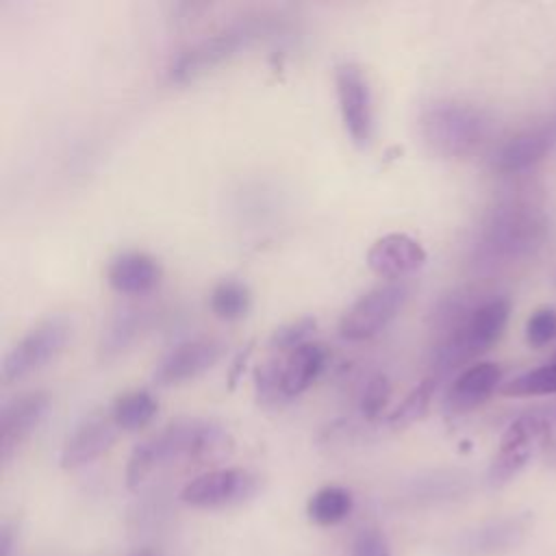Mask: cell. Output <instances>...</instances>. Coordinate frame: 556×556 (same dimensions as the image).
Returning a JSON list of instances; mask_svg holds the SVG:
<instances>
[{"label": "cell", "instance_id": "obj_5", "mask_svg": "<svg viewBox=\"0 0 556 556\" xmlns=\"http://www.w3.org/2000/svg\"><path fill=\"white\" fill-rule=\"evenodd\" d=\"M72 337V321L63 315H52L35 324L17 343L4 354L2 361V382H20L43 367H48L67 345Z\"/></svg>", "mask_w": 556, "mask_h": 556}, {"label": "cell", "instance_id": "obj_4", "mask_svg": "<svg viewBox=\"0 0 556 556\" xmlns=\"http://www.w3.org/2000/svg\"><path fill=\"white\" fill-rule=\"evenodd\" d=\"M419 135L441 159H467L484 148L493 135L491 115L463 100H434L419 113Z\"/></svg>", "mask_w": 556, "mask_h": 556}, {"label": "cell", "instance_id": "obj_17", "mask_svg": "<svg viewBox=\"0 0 556 556\" xmlns=\"http://www.w3.org/2000/svg\"><path fill=\"white\" fill-rule=\"evenodd\" d=\"M328 363V348L319 341H308L287 354L282 361V391L285 397L302 395L324 371Z\"/></svg>", "mask_w": 556, "mask_h": 556}, {"label": "cell", "instance_id": "obj_7", "mask_svg": "<svg viewBox=\"0 0 556 556\" xmlns=\"http://www.w3.org/2000/svg\"><path fill=\"white\" fill-rule=\"evenodd\" d=\"M334 93L350 141L358 148H367L374 139L376 113L374 93L365 70L354 61L339 63L334 70Z\"/></svg>", "mask_w": 556, "mask_h": 556}, {"label": "cell", "instance_id": "obj_19", "mask_svg": "<svg viewBox=\"0 0 556 556\" xmlns=\"http://www.w3.org/2000/svg\"><path fill=\"white\" fill-rule=\"evenodd\" d=\"M526 534V519L521 517H506L491 521L467 536L463 549L469 556H493L515 547Z\"/></svg>", "mask_w": 556, "mask_h": 556}, {"label": "cell", "instance_id": "obj_2", "mask_svg": "<svg viewBox=\"0 0 556 556\" xmlns=\"http://www.w3.org/2000/svg\"><path fill=\"white\" fill-rule=\"evenodd\" d=\"M230 450L232 437L219 421L178 419L132 447L126 465V484L135 491L165 467L217 463Z\"/></svg>", "mask_w": 556, "mask_h": 556}, {"label": "cell", "instance_id": "obj_10", "mask_svg": "<svg viewBox=\"0 0 556 556\" xmlns=\"http://www.w3.org/2000/svg\"><path fill=\"white\" fill-rule=\"evenodd\" d=\"M226 352V345L217 337H193L176 343L156 365L152 382L156 387H178L195 380L204 371L213 369Z\"/></svg>", "mask_w": 556, "mask_h": 556}, {"label": "cell", "instance_id": "obj_23", "mask_svg": "<svg viewBox=\"0 0 556 556\" xmlns=\"http://www.w3.org/2000/svg\"><path fill=\"white\" fill-rule=\"evenodd\" d=\"M211 313L222 321H237L248 315L252 306L250 289L239 280H222L208 295Z\"/></svg>", "mask_w": 556, "mask_h": 556}, {"label": "cell", "instance_id": "obj_27", "mask_svg": "<svg viewBox=\"0 0 556 556\" xmlns=\"http://www.w3.org/2000/svg\"><path fill=\"white\" fill-rule=\"evenodd\" d=\"M317 321L313 317H300L293 319L280 328H276L269 337V348L278 350V352H291L304 343L311 341L313 332H315Z\"/></svg>", "mask_w": 556, "mask_h": 556}, {"label": "cell", "instance_id": "obj_3", "mask_svg": "<svg viewBox=\"0 0 556 556\" xmlns=\"http://www.w3.org/2000/svg\"><path fill=\"white\" fill-rule=\"evenodd\" d=\"M276 33H280V20L276 15L261 13L241 17L185 48L169 63L167 78L176 85L193 83Z\"/></svg>", "mask_w": 556, "mask_h": 556}, {"label": "cell", "instance_id": "obj_15", "mask_svg": "<svg viewBox=\"0 0 556 556\" xmlns=\"http://www.w3.org/2000/svg\"><path fill=\"white\" fill-rule=\"evenodd\" d=\"M500 384H502V367L497 363L480 361V363L467 365L463 371L454 376L445 395V408L454 415L469 413L480 404H484Z\"/></svg>", "mask_w": 556, "mask_h": 556}, {"label": "cell", "instance_id": "obj_12", "mask_svg": "<svg viewBox=\"0 0 556 556\" xmlns=\"http://www.w3.org/2000/svg\"><path fill=\"white\" fill-rule=\"evenodd\" d=\"M50 410V395L46 391H30L13 397L2 406L0 415V458L9 463L11 456L30 439Z\"/></svg>", "mask_w": 556, "mask_h": 556}, {"label": "cell", "instance_id": "obj_32", "mask_svg": "<svg viewBox=\"0 0 556 556\" xmlns=\"http://www.w3.org/2000/svg\"><path fill=\"white\" fill-rule=\"evenodd\" d=\"M549 460L556 465V445H552V447H549Z\"/></svg>", "mask_w": 556, "mask_h": 556}, {"label": "cell", "instance_id": "obj_21", "mask_svg": "<svg viewBox=\"0 0 556 556\" xmlns=\"http://www.w3.org/2000/svg\"><path fill=\"white\" fill-rule=\"evenodd\" d=\"M352 493L339 484H326L317 489L306 504L308 519L317 526H337L352 513Z\"/></svg>", "mask_w": 556, "mask_h": 556}, {"label": "cell", "instance_id": "obj_25", "mask_svg": "<svg viewBox=\"0 0 556 556\" xmlns=\"http://www.w3.org/2000/svg\"><path fill=\"white\" fill-rule=\"evenodd\" d=\"M391 397V380L387 378V374L376 371L371 374L358 395V410L365 419H376L382 415L384 406L389 404Z\"/></svg>", "mask_w": 556, "mask_h": 556}, {"label": "cell", "instance_id": "obj_28", "mask_svg": "<svg viewBox=\"0 0 556 556\" xmlns=\"http://www.w3.org/2000/svg\"><path fill=\"white\" fill-rule=\"evenodd\" d=\"M556 337V311L539 308L526 324V339L532 348H543Z\"/></svg>", "mask_w": 556, "mask_h": 556}, {"label": "cell", "instance_id": "obj_26", "mask_svg": "<svg viewBox=\"0 0 556 556\" xmlns=\"http://www.w3.org/2000/svg\"><path fill=\"white\" fill-rule=\"evenodd\" d=\"M254 391L258 402L263 404H278L285 397L282 391V363L265 361L254 369Z\"/></svg>", "mask_w": 556, "mask_h": 556}, {"label": "cell", "instance_id": "obj_29", "mask_svg": "<svg viewBox=\"0 0 556 556\" xmlns=\"http://www.w3.org/2000/svg\"><path fill=\"white\" fill-rule=\"evenodd\" d=\"M350 556H391V549L380 530L365 528L356 534Z\"/></svg>", "mask_w": 556, "mask_h": 556}, {"label": "cell", "instance_id": "obj_14", "mask_svg": "<svg viewBox=\"0 0 556 556\" xmlns=\"http://www.w3.org/2000/svg\"><path fill=\"white\" fill-rule=\"evenodd\" d=\"M117 426L115 421L102 415H93L83 419L65 439L63 447H61V467L63 469H78L85 467L89 463H93L96 458H100L102 454H106L115 439H117Z\"/></svg>", "mask_w": 556, "mask_h": 556}, {"label": "cell", "instance_id": "obj_1", "mask_svg": "<svg viewBox=\"0 0 556 556\" xmlns=\"http://www.w3.org/2000/svg\"><path fill=\"white\" fill-rule=\"evenodd\" d=\"M547 215L530 193L500 200L480 222L471 241V265L480 274L510 269L530 261L547 239Z\"/></svg>", "mask_w": 556, "mask_h": 556}, {"label": "cell", "instance_id": "obj_30", "mask_svg": "<svg viewBox=\"0 0 556 556\" xmlns=\"http://www.w3.org/2000/svg\"><path fill=\"white\" fill-rule=\"evenodd\" d=\"M530 410L534 415H539L541 419H545L549 426H556V402H549V404H543V406H536Z\"/></svg>", "mask_w": 556, "mask_h": 556}, {"label": "cell", "instance_id": "obj_22", "mask_svg": "<svg viewBox=\"0 0 556 556\" xmlns=\"http://www.w3.org/2000/svg\"><path fill=\"white\" fill-rule=\"evenodd\" d=\"M441 384V378L434 376V374H426L404 397L402 402L387 415V424L393 426V428H404V426H410L415 424L417 419H421L430 404H432V397L437 393Z\"/></svg>", "mask_w": 556, "mask_h": 556}, {"label": "cell", "instance_id": "obj_20", "mask_svg": "<svg viewBox=\"0 0 556 556\" xmlns=\"http://www.w3.org/2000/svg\"><path fill=\"white\" fill-rule=\"evenodd\" d=\"M159 413V402L152 391L135 389L119 395L111 406V419L119 430H141L146 428Z\"/></svg>", "mask_w": 556, "mask_h": 556}, {"label": "cell", "instance_id": "obj_13", "mask_svg": "<svg viewBox=\"0 0 556 556\" xmlns=\"http://www.w3.org/2000/svg\"><path fill=\"white\" fill-rule=\"evenodd\" d=\"M426 263V250L417 239L406 232H389L371 243L367 250L369 269L387 282L404 280L421 269Z\"/></svg>", "mask_w": 556, "mask_h": 556}, {"label": "cell", "instance_id": "obj_6", "mask_svg": "<svg viewBox=\"0 0 556 556\" xmlns=\"http://www.w3.org/2000/svg\"><path fill=\"white\" fill-rule=\"evenodd\" d=\"M410 287L404 280L382 282L363 293L341 317L339 334L348 341H367L380 334L406 306Z\"/></svg>", "mask_w": 556, "mask_h": 556}, {"label": "cell", "instance_id": "obj_8", "mask_svg": "<svg viewBox=\"0 0 556 556\" xmlns=\"http://www.w3.org/2000/svg\"><path fill=\"white\" fill-rule=\"evenodd\" d=\"M552 426L526 410L523 415L515 417L500 439V447L491 460L486 471V480L491 486H502L510 482L530 460L532 456L547 443Z\"/></svg>", "mask_w": 556, "mask_h": 556}, {"label": "cell", "instance_id": "obj_31", "mask_svg": "<svg viewBox=\"0 0 556 556\" xmlns=\"http://www.w3.org/2000/svg\"><path fill=\"white\" fill-rule=\"evenodd\" d=\"M130 556H161V554H159V552H154V549H150V547H143V549L132 552Z\"/></svg>", "mask_w": 556, "mask_h": 556}, {"label": "cell", "instance_id": "obj_18", "mask_svg": "<svg viewBox=\"0 0 556 556\" xmlns=\"http://www.w3.org/2000/svg\"><path fill=\"white\" fill-rule=\"evenodd\" d=\"M150 324V313L143 308H124L115 313L109 324L104 326L98 343V354L102 361H115L126 350L132 348V343L141 337V332Z\"/></svg>", "mask_w": 556, "mask_h": 556}, {"label": "cell", "instance_id": "obj_9", "mask_svg": "<svg viewBox=\"0 0 556 556\" xmlns=\"http://www.w3.org/2000/svg\"><path fill=\"white\" fill-rule=\"evenodd\" d=\"M258 491V478L243 467H217L189 480L180 500L191 508H228L248 502Z\"/></svg>", "mask_w": 556, "mask_h": 556}, {"label": "cell", "instance_id": "obj_11", "mask_svg": "<svg viewBox=\"0 0 556 556\" xmlns=\"http://www.w3.org/2000/svg\"><path fill=\"white\" fill-rule=\"evenodd\" d=\"M556 146V119H543L506 137L493 152L491 165L500 174H519L545 159Z\"/></svg>", "mask_w": 556, "mask_h": 556}, {"label": "cell", "instance_id": "obj_24", "mask_svg": "<svg viewBox=\"0 0 556 556\" xmlns=\"http://www.w3.org/2000/svg\"><path fill=\"white\" fill-rule=\"evenodd\" d=\"M502 393L508 397H536L556 393V361L534 367L502 384Z\"/></svg>", "mask_w": 556, "mask_h": 556}, {"label": "cell", "instance_id": "obj_16", "mask_svg": "<svg viewBox=\"0 0 556 556\" xmlns=\"http://www.w3.org/2000/svg\"><path fill=\"white\" fill-rule=\"evenodd\" d=\"M161 278V263L139 250L119 252L106 265V282L122 295H146L159 287Z\"/></svg>", "mask_w": 556, "mask_h": 556}]
</instances>
